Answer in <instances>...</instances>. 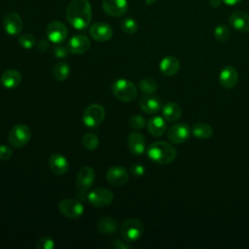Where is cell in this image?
<instances>
[{
	"label": "cell",
	"instance_id": "603a6c76",
	"mask_svg": "<svg viewBox=\"0 0 249 249\" xmlns=\"http://www.w3.org/2000/svg\"><path fill=\"white\" fill-rule=\"evenodd\" d=\"M21 82V74L16 69H8L4 71L0 78L1 85L6 89H15Z\"/></svg>",
	"mask_w": 249,
	"mask_h": 249
},
{
	"label": "cell",
	"instance_id": "277c9868",
	"mask_svg": "<svg viewBox=\"0 0 249 249\" xmlns=\"http://www.w3.org/2000/svg\"><path fill=\"white\" fill-rule=\"evenodd\" d=\"M121 236L127 242L136 241L141 237L144 232L143 223L135 218H130L125 220L121 226Z\"/></svg>",
	"mask_w": 249,
	"mask_h": 249
},
{
	"label": "cell",
	"instance_id": "f1b7e54d",
	"mask_svg": "<svg viewBox=\"0 0 249 249\" xmlns=\"http://www.w3.org/2000/svg\"><path fill=\"white\" fill-rule=\"evenodd\" d=\"M139 89L144 95H153L158 89V83L153 78H143L139 82Z\"/></svg>",
	"mask_w": 249,
	"mask_h": 249
},
{
	"label": "cell",
	"instance_id": "b9f144b4",
	"mask_svg": "<svg viewBox=\"0 0 249 249\" xmlns=\"http://www.w3.org/2000/svg\"><path fill=\"white\" fill-rule=\"evenodd\" d=\"M222 3H223L222 0H209V5L212 8H219Z\"/></svg>",
	"mask_w": 249,
	"mask_h": 249
},
{
	"label": "cell",
	"instance_id": "44dd1931",
	"mask_svg": "<svg viewBox=\"0 0 249 249\" xmlns=\"http://www.w3.org/2000/svg\"><path fill=\"white\" fill-rule=\"evenodd\" d=\"M139 106L146 114H156L162 108L160 98L154 95H144L141 97Z\"/></svg>",
	"mask_w": 249,
	"mask_h": 249
},
{
	"label": "cell",
	"instance_id": "cb8c5ba5",
	"mask_svg": "<svg viewBox=\"0 0 249 249\" xmlns=\"http://www.w3.org/2000/svg\"><path fill=\"white\" fill-rule=\"evenodd\" d=\"M148 131L151 135L155 137H160L164 134L166 131V123L163 117L160 116H154L149 119L147 124Z\"/></svg>",
	"mask_w": 249,
	"mask_h": 249
},
{
	"label": "cell",
	"instance_id": "5bb4252c",
	"mask_svg": "<svg viewBox=\"0 0 249 249\" xmlns=\"http://www.w3.org/2000/svg\"><path fill=\"white\" fill-rule=\"evenodd\" d=\"M127 9V0H103L102 2V10L111 17L124 16Z\"/></svg>",
	"mask_w": 249,
	"mask_h": 249
},
{
	"label": "cell",
	"instance_id": "7402d4cb",
	"mask_svg": "<svg viewBox=\"0 0 249 249\" xmlns=\"http://www.w3.org/2000/svg\"><path fill=\"white\" fill-rule=\"evenodd\" d=\"M180 69V61L173 55L164 56L160 62V70L165 76H173Z\"/></svg>",
	"mask_w": 249,
	"mask_h": 249
},
{
	"label": "cell",
	"instance_id": "4fadbf2b",
	"mask_svg": "<svg viewBox=\"0 0 249 249\" xmlns=\"http://www.w3.org/2000/svg\"><path fill=\"white\" fill-rule=\"evenodd\" d=\"M66 46L70 53L82 54L88 52L90 48V41L86 35L77 34L69 39Z\"/></svg>",
	"mask_w": 249,
	"mask_h": 249
},
{
	"label": "cell",
	"instance_id": "d6a6232c",
	"mask_svg": "<svg viewBox=\"0 0 249 249\" xmlns=\"http://www.w3.org/2000/svg\"><path fill=\"white\" fill-rule=\"evenodd\" d=\"M18 43L22 48L29 50V49H32L35 46L36 40H35V37L32 34L25 33V34H22L18 37Z\"/></svg>",
	"mask_w": 249,
	"mask_h": 249
},
{
	"label": "cell",
	"instance_id": "83f0119b",
	"mask_svg": "<svg viewBox=\"0 0 249 249\" xmlns=\"http://www.w3.org/2000/svg\"><path fill=\"white\" fill-rule=\"evenodd\" d=\"M70 74V67L69 65L64 62V61H59L57 62L53 69V78L56 80V81H59V82H63L65 81L68 76Z\"/></svg>",
	"mask_w": 249,
	"mask_h": 249
},
{
	"label": "cell",
	"instance_id": "d590c367",
	"mask_svg": "<svg viewBox=\"0 0 249 249\" xmlns=\"http://www.w3.org/2000/svg\"><path fill=\"white\" fill-rule=\"evenodd\" d=\"M68 53H69V50L67 46L56 44V46L53 48V54L56 58H64L68 55Z\"/></svg>",
	"mask_w": 249,
	"mask_h": 249
},
{
	"label": "cell",
	"instance_id": "836d02e7",
	"mask_svg": "<svg viewBox=\"0 0 249 249\" xmlns=\"http://www.w3.org/2000/svg\"><path fill=\"white\" fill-rule=\"evenodd\" d=\"M128 124L129 125L133 128V129H136V130H139V129H142L145 127L146 125V120L143 116L141 115H133L129 118L128 120Z\"/></svg>",
	"mask_w": 249,
	"mask_h": 249
},
{
	"label": "cell",
	"instance_id": "d4e9b609",
	"mask_svg": "<svg viewBox=\"0 0 249 249\" xmlns=\"http://www.w3.org/2000/svg\"><path fill=\"white\" fill-rule=\"evenodd\" d=\"M161 114L165 121L167 122H176L180 119L182 111L179 104L173 101L166 102L161 108Z\"/></svg>",
	"mask_w": 249,
	"mask_h": 249
},
{
	"label": "cell",
	"instance_id": "4316f807",
	"mask_svg": "<svg viewBox=\"0 0 249 249\" xmlns=\"http://www.w3.org/2000/svg\"><path fill=\"white\" fill-rule=\"evenodd\" d=\"M192 134L198 139H208L213 135V128L206 123H196L192 127Z\"/></svg>",
	"mask_w": 249,
	"mask_h": 249
},
{
	"label": "cell",
	"instance_id": "1f68e13d",
	"mask_svg": "<svg viewBox=\"0 0 249 249\" xmlns=\"http://www.w3.org/2000/svg\"><path fill=\"white\" fill-rule=\"evenodd\" d=\"M231 31L229 27L225 24H220L214 29V37L218 42H226L230 39Z\"/></svg>",
	"mask_w": 249,
	"mask_h": 249
},
{
	"label": "cell",
	"instance_id": "ba28073f",
	"mask_svg": "<svg viewBox=\"0 0 249 249\" xmlns=\"http://www.w3.org/2000/svg\"><path fill=\"white\" fill-rule=\"evenodd\" d=\"M89 203L95 207H106L114 199L113 193L105 188H95L88 194Z\"/></svg>",
	"mask_w": 249,
	"mask_h": 249
},
{
	"label": "cell",
	"instance_id": "6da1fadb",
	"mask_svg": "<svg viewBox=\"0 0 249 249\" xmlns=\"http://www.w3.org/2000/svg\"><path fill=\"white\" fill-rule=\"evenodd\" d=\"M67 21L78 30L89 27L91 21V5L89 0H72L66 9Z\"/></svg>",
	"mask_w": 249,
	"mask_h": 249
},
{
	"label": "cell",
	"instance_id": "f546056e",
	"mask_svg": "<svg viewBox=\"0 0 249 249\" xmlns=\"http://www.w3.org/2000/svg\"><path fill=\"white\" fill-rule=\"evenodd\" d=\"M98 136L93 132H87L83 137V145L87 150L93 151L98 147Z\"/></svg>",
	"mask_w": 249,
	"mask_h": 249
},
{
	"label": "cell",
	"instance_id": "60d3db41",
	"mask_svg": "<svg viewBox=\"0 0 249 249\" xmlns=\"http://www.w3.org/2000/svg\"><path fill=\"white\" fill-rule=\"evenodd\" d=\"M222 1H223V3H225L228 6H234V5H237L240 2H242L243 0H222Z\"/></svg>",
	"mask_w": 249,
	"mask_h": 249
},
{
	"label": "cell",
	"instance_id": "484cf974",
	"mask_svg": "<svg viewBox=\"0 0 249 249\" xmlns=\"http://www.w3.org/2000/svg\"><path fill=\"white\" fill-rule=\"evenodd\" d=\"M97 230L102 234H113L118 229L117 221L112 217H102L97 222Z\"/></svg>",
	"mask_w": 249,
	"mask_h": 249
},
{
	"label": "cell",
	"instance_id": "d6986e66",
	"mask_svg": "<svg viewBox=\"0 0 249 249\" xmlns=\"http://www.w3.org/2000/svg\"><path fill=\"white\" fill-rule=\"evenodd\" d=\"M229 22L233 29L239 32L249 31V14L243 11L233 12L229 18Z\"/></svg>",
	"mask_w": 249,
	"mask_h": 249
},
{
	"label": "cell",
	"instance_id": "9c48e42d",
	"mask_svg": "<svg viewBox=\"0 0 249 249\" xmlns=\"http://www.w3.org/2000/svg\"><path fill=\"white\" fill-rule=\"evenodd\" d=\"M192 133V129L187 124L179 123L171 125L167 130V139L173 144L186 142Z\"/></svg>",
	"mask_w": 249,
	"mask_h": 249
},
{
	"label": "cell",
	"instance_id": "4dcf8cb0",
	"mask_svg": "<svg viewBox=\"0 0 249 249\" xmlns=\"http://www.w3.org/2000/svg\"><path fill=\"white\" fill-rule=\"evenodd\" d=\"M121 27L123 29V31L125 34L128 35H132L134 34L137 29H138V24L136 22V20L132 18H124L122 22H121Z\"/></svg>",
	"mask_w": 249,
	"mask_h": 249
},
{
	"label": "cell",
	"instance_id": "8992f818",
	"mask_svg": "<svg viewBox=\"0 0 249 249\" xmlns=\"http://www.w3.org/2000/svg\"><path fill=\"white\" fill-rule=\"evenodd\" d=\"M8 138L13 147L21 148L29 142L31 138V130L26 124H18L12 127Z\"/></svg>",
	"mask_w": 249,
	"mask_h": 249
},
{
	"label": "cell",
	"instance_id": "7c38bea8",
	"mask_svg": "<svg viewBox=\"0 0 249 249\" xmlns=\"http://www.w3.org/2000/svg\"><path fill=\"white\" fill-rule=\"evenodd\" d=\"M94 179H95V172L93 168L90 166H84L80 169L77 176V180H76L77 188L81 192L85 193L91 188V186L94 183Z\"/></svg>",
	"mask_w": 249,
	"mask_h": 249
},
{
	"label": "cell",
	"instance_id": "e0dca14e",
	"mask_svg": "<svg viewBox=\"0 0 249 249\" xmlns=\"http://www.w3.org/2000/svg\"><path fill=\"white\" fill-rule=\"evenodd\" d=\"M127 147L129 152L134 156H140L146 149V141L143 134L137 131L130 132L127 136Z\"/></svg>",
	"mask_w": 249,
	"mask_h": 249
},
{
	"label": "cell",
	"instance_id": "7bdbcfd3",
	"mask_svg": "<svg viewBox=\"0 0 249 249\" xmlns=\"http://www.w3.org/2000/svg\"><path fill=\"white\" fill-rule=\"evenodd\" d=\"M156 1H157V0H146V3H147L148 5H152V4H154Z\"/></svg>",
	"mask_w": 249,
	"mask_h": 249
},
{
	"label": "cell",
	"instance_id": "7a4b0ae2",
	"mask_svg": "<svg viewBox=\"0 0 249 249\" xmlns=\"http://www.w3.org/2000/svg\"><path fill=\"white\" fill-rule=\"evenodd\" d=\"M148 158L157 164H169L177 156V150L170 143L156 141L147 149Z\"/></svg>",
	"mask_w": 249,
	"mask_h": 249
},
{
	"label": "cell",
	"instance_id": "8d00e7d4",
	"mask_svg": "<svg viewBox=\"0 0 249 249\" xmlns=\"http://www.w3.org/2000/svg\"><path fill=\"white\" fill-rule=\"evenodd\" d=\"M129 172L134 177H141L145 173V167L141 163H134L130 166Z\"/></svg>",
	"mask_w": 249,
	"mask_h": 249
},
{
	"label": "cell",
	"instance_id": "e575fe53",
	"mask_svg": "<svg viewBox=\"0 0 249 249\" xmlns=\"http://www.w3.org/2000/svg\"><path fill=\"white\" fill-rule=\"evenodd\" d=\"M35 247L37 249H53L55 247V243L52 237L43 236L37 241Z\"/></svg>",
	"mask_w": 249,
	"mask_h": 249
},
{
	"label": "cell",
	"instance_id": "52a82bcc",
	"mask_svg": "<svg viewBox=\"0 0 249 249\" xmlns=\"http://www.w3.org/2000/svg\"><path fill=\"white\" fill-rule=\"evenodd\" d=\"M57 208L59 212L70 219H79L84 214V205L81 201L73 198L62 199L58 202Z\"/></svg>",
	"mask_w": 249,
	"mask_h": 249
},
{
	"label": "cell",
	"instance_id": "8fae6325",
	"mask_svg": "<svg viewBox=\"0 0 249 249\" xmlns=\"http://www.w3.org/2000/svg\"><path fill=\"white\" fill-rule=\"evenodd\" d=\"M3 28L11 36L18 35L22 30V19L20 16L15 12L8 13L3 19Z\"/></svg>",
	"mask_w": 249,
	"mask_h": 249
},
{
	"label": "cell",
	"instance_id": "74e56055",
	"mask_svg": "<svg viewBox=\"0 0 249 249\" xmlns=\"http://www.w3.org/2000/svg\"><path fill=\"white\" fill-rule=\"evenodd\" d=\"M13 156V150L6 145H0V160H7Z\"/></svg>",
	"mask_w": 249,
	"mask_h": 249
},
{
	"label": "cell",
	"instance_id": "9a60e30c",
	"mask_svg": "<svg viewBox=\"0 0 249 249\" xmlns=\"http://www.w3.org/2000/svg\"><path fill=\"white\" fill-rule=\"evenodd\" d=\"M89 35L95 41L105 42L110 40L113 36V29L108 23L98 21L90 26Z\"/></svg>",
	"mask_w": 249,
	"mask_h": 249
},
{
	"label": "cell",
	"instance_id": "ab89813d",
	"mask_svg": "<svg viewBox=\"0 0 249 249\" xmlns=\"http://www.w3.org/2000/svg\"><path fill=\"white\" fill-rule=\"evenodd\" d=\"M37 49L39 50V51H41V52H45V51H47L48 49H49V43H48V41H46V40H40L38 43H37Z\"/></svg>",
	"mask_w": 249,
	"mask_h": 249
},
{
	"label": "cell",
	"instance_id": "3957f363",
	"mask_svg": "<svg viewBox=\"0 0 249 249\" xmlns=\"http://www.w3.org/2000/svg\"><path fill=\"white\" fill-rule=\"evenodd\" d=\"M112 92L122 102H131L137 97V88L129 80L119 79L112 84Z\"/></svg>",
	"mask_w": 249,
	"mask_h": 249
},
{
	"label": "cell",
	"instance_id": "2e32d148",
	"mask_svg": "<svg viewBox=\"0 0 249 249\" xmlns=\"http://www.w3.org/2000/svg\"><path fill=\"white\" fill-rule=\"evenodd\" d=\"M106 179L111 185L115 187H121L127 182L128 172L124 166L115 165L108 169L106 173Z\"/></svg>",
	"mask_w": 249,
	"mask_h": 249
},
{
	"label": "cell",
	"instance_id": "f35d334b",
	"mask_svg": "<svg viewBox=\"0 0 249 249\" xmlns=\"http://www.w3.org/2000/svg\"><path fill=\"white\" fill-rule=\"evenodd\" d=\"M112 245L117 249H130L131 245L126 240H121L119 238H116L112 240Z\"/></svg>",
	"mask_w": 249,
	"mask_h": 249
},
{
	"label": "cell",
	"instance_id": "ffe728a7",
	"mask_svg": "<svg viewBox=\"0 0 249 249\" xmlns=\"http://www.w3.org/2000/svg\"><path fill=\"white\" fill-rule=\"evenodd\" d=\"M49 166L53 173L56 175H63L69 169V162L61 154H53L49 158Z\"/></svg>",
	"mask_w": 249,
	"mask_h": 249
},
{
	"label": "cell",
	"instance_id": "30bf717a",
	"mask_svg": "<svg viewBox=\"0 0 249 249\" xmlns=\"http://www.w3.org/2000/svg\"><path fill=\"white\" fill-rule=\"evenodd\" d=\"M46 32H47L48 39L53 44L62 43L68 35L67 27L65 26L64 23L58 20H53L50 22L47 26Z\"/></svg>",
	"mask_w": 249,
	"mask_h": 249
},
{
	"label": "cell",
	"instance_id": "ac0fdd59",
	"mask_svg": "<svg viewBox=\"0 0 249 249\" xmlns=\"http://www.w3.org/2000/svg\"><path fill=\"white\" fill-rule=\"evenodd\" d=\"M219 82L225 89H232L238 82V73L233 66L224 67L219 74Z\"/></svg>",
	"mask_w": 249,
	"mask_h": 249
},
{
	"label": "cell",
	"instance_id": "5b68a950",
	"mask_svg": "<svg viewBox=\"0 0 249 249\" xmlns=\"http://www.w3.org/2000/svg\"><path fill=\"white\" fill-rule=\"evenodd\" d=\"M105 117V110L102 105L100 104H91L88 106L82 117V121L84 124L88 127L94 128L97 127L104 120Z\"/></svg>",
	"mask_w": 249,
	"mask_h": 249
}]
</instances>
